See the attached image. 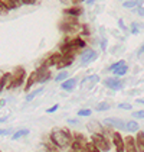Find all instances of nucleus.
Segmentation results:
<instances>
[{"label": "nucleus", "mask_w": 144, "mask_h": 152, "mask_svg": "<svg viewBox=\"0 0 144 152\" xmlns=\"http://www.w3.org/2000/svg\"><path fill=\"white\" fill-rule=\"evenodd\" d=\"M85 45H86L85 41L81 39V38H66L65 42L60 45V54L75 57V54H76L79 49H82Z\"/></svg>", "instance_id": "f257e3e1"}, {"label": "nucleus", "mask_w": 144, "mask_h": 152, "mask_svg": "<svg viewBox=\"0 0 144 152\" xmlns=\"http://www.w3.org/2000/svg\"><path fill=\"white\" fill-rule=\"evenodd\" d=\"M50 140L58 146V148H66L71 146L72 143V135L66 129H53L50 132Z\"/></svg>", "instance_id": "f03ea898"}, {"label": "nucleus", "mask_w": 144, "mask_h": 152, "mask_svg": "<svg viewBox=\"0 0 144 152\" xmlns=\"http://www.w3.org/2000/svg\"><path fill=\"white\" fill-rule=\"evenodd\" d=\"M24 77H26V71L23 67H16L12 72V88L22 86V83L24 81Z\"/></svg>", "instance_id": "7ed1b4c3"}, {"label": "nucleus", "mask_w": 144, "mask_h": 152, "mask_svg": "<svg viewBox=\"0 0 144 152\" xmlns=\"http://www.w3.org/2000/svg\"><path fill=\"white\" fill-rule=\"evenodd\" d=\"M91 142L95 143V146L99 151H102V152L109 151V145H108L107 139H105L102 135H99V133H92V135H91Z\"/></svg>", "instance_id": "20e7f679"}, {"label": "nucleus", "mask_w": 144, "mask_h": 152, "mask_svg": "<svg viewBox=\"0 0 144 152\" xmlns=\"http://www.w3.org/2000/svg\"><path fill=\"white\" fill-rule=\"evenodd\" d=\"M71 152H86V140L82 135H76L71 143Z\"/></svg>", "instance_id": "39448f33"}, {"label": "nucleus", "mask_w": 144, "mask_h": 152, "mask_svg": "<svg viewBox=\"0 0 144 152\" xmlns=\"http://www.w3.org/2000/svg\"><path fill=\"white\" fill-rule=\"evenodd\" d=\"M96 57H98V54H96L94 49H85L84 52L81 54V57H79V61H81L82 65H86V64L95 61Z\"/></svg>", "instance_id": "423d86ee"}, {"label": "nucleus", "mask_w": 144, "mask_h": 152, "mask_svg": "<svg viewBox=\"0 0 144 152\" xmlns=\"http://www.w3.org/2000/svg\"><path fill=\"white\" fill-rule=\"evenodd\" d=\"M36 71H37V83H45L50 78V71L45 64H42Z\"/></svg>", "instance_id": "0eeeda50"}, {"label": "nucleus", "mask_w": 144, "mask_h": 152, "mask_svg": "<svg viewBox=\"0 0 144 152\" xmlns=\"http://www.w3.org/2000/svg\"><path fill=\"white\" fill-rule=\"evenodd\" d=\"M104 86L108 87V88H111V90H120L122 88V86H124V83L118 80V78H107V80H104Z\"/></svg>", "instance_id": "6e6552de"}, {"label": "nucleus", "mask_w": 144, "mask_h": 152, "mask_svg": "<svg viewBox=\"0 0 144 152\" xmlns=\"http://www.w3.org/2000/svg\"><path fill=\"white\" fill-rule=\"evenodd\" d=\"M112 142H114V145H115V152H125L124 139L121 138L120 133H117V132L112 133Z\"/></svg>", "instance_id": "1a4fd4ad"}, {"label": "nucleus", "mask_w": 144, "mask_h": 152, "mask_svg": "<svg viewBox=\"0 0 144 152\" xmlns=\"http://www.w3.org/2000/svg\"><path fill=\"white\" fill-rule=\"evenodd\" d=\"M98 81H99V77L98 75H89V77H86V78H84L81 81V87H84V88H92Z\"/></svg>", "instance_id": "9d476101"}, {"label": "nucleus", "mask_w": 144, "mask_h": 152, "mask_svg": "<svg viewBox=\"0 0 144 152\" xmlns=\"http://www.w3.org/2000/svg\"><path fill=\"white\" fill-rule=\"evenodd\" d=\"M104 122L107 123L108 126H114L117 129H125V123L121 119H118V117H107Z\"/></svg>", "instance_id": "9b49d317"}, {"label": "nucleus", "mask_w": 144, "mask_h": 152, "mask_svg": "<svg viewBox=\"0 0 144 152\" xmlns=\"http://www.w3.org/2000/svg\"><path fill=\"white\" fill-rule=\"evenodd\" d=\"M124 146H125V152H138L137 151V145H135V139L132 136H127L125 138Z\"/></svg>", "instance_id": "f8f14e48"}, {"label": "nucleus", "mask_w": 144, "mask_h": 152, "mask_svg": "<svg viewBox=\"0 0 144 152\" xmlns=\"http://www.w3.org/2000/svg\"><path fill=\"white\" fill-rule=\"evenodd\" d=\"M60 59H62V54H60V52H59V54H53V55H50V57H49V58L46 59L43 64H45L48 68H49V67H56V65L59 64Z\"/></svg>", "instance_id": "ddd939ff"}, {"label": "nucleus", "mask_w": 144, "mask_h": 152, "mask_svg": "<svg viewBox=\"0 0 144 152\" xmlns=\"http://www.w3.org/2000/svg\"><path fill=\"white\" fill-rule=\"evenodd\" d=\"M82 7H79V6H73V7H68V9H65L63 13L65 15H68V16H72V18H79L81 15H82Z\"/></svg>", "instance_id": "4468645a"}, {"label": "nucleus", "mask_w": 144, "mask_h": 152, "mask_svg": "<svg viewBox=\"0 0 144 152\" xmlns=\"http://www.w3.org/2000/svg\"><path fill=\"white\" fill-rule=\"evenodd\" d=\"M72 62H73V57H71V55H63V54H62V59L59 61V64L56 65V68H59V70L66 68V67L71 65Z\"/></svg>", "instance_id": "2eb2a0df"}, {"label": "nucleus", "mask_w": 144, "mask_h": 152, "mask_svg": "<svg viewBox=\"0 0 144 152\" xmlns=\"http://www.w3.org/2000/svg\"><path fill=\"white\" fill-rule=\"evenodd\" d=\"M37 83V71H33V72H30V75H29V78H27V81H26V87H24V90L26 91H29L32 87H33V84Z\"/></svg>", "instance_id": "dca6fc26"}, {"label": "nucleus", "mask_w": 144, "mask_h": 152, "mask_svg": "<svg viewBox=\"0 0 144 152\" xmlns=\"http://www.w3.org/2000/svg\"><path fill=\"white\" fill-rule=\"evenodd\" d=\"M75 86H76V80H75V78H66L65 81L62 83L60 88L65 90V91H71V90H73Z\"/></svg>", "instance_id": "f3484780"}, {"label": "nucleus", "mask_w": 144, "mask_h": 152, "mask_svg": "<svg viewBox=\"0 0 144 152\" xmlns=\"http://www.w3.org/2000/svg\"><path fill=\"white\" fill-rule=\"evenodd\" d=\"M143 3H144V0H124V4H122V7H125V9H132L134 6L140 7Z\"/></svg>", "instance_id": "a211bd4d"}, {"label": "nucleus", "mask_w": 144, "mask_h": 152, "mask_svg": "<svg viewBox=\"0 0 144 152\" xmlns=\"http://www.w3.org/2000/svg\"><path fill=\"white\" fill-rule=\"evenodd\" d=\"M135 145H137V151L144 152V132H141V133H138V135H137Z\"/></svg>", "instance_id": "6ab92c4d"}, {"label": "nucleus", "mask_w": 144, "mask_h": 152, "mask_svg": "<svg viewBox=\"0 0 144 152\" xmlns=\"http://www.w3.org/2000/svg\"><path fill=\"white\" fill-rule=\"evenodd\" d=\"M0 4H3L7 10H13L17 9V4L14 3V0H0Z\"/></svg>", "instance_id": "aec40b11"}, {"label": "nucleus", "mask_w": 144, "mask_h": 152, "mask_svg": "<svg viewBox=\"0 0 144 152\" xmlns=\"http://www.w3.org/2000/svg\"><path fill=\"white\" fill-rule=\"evenodd\" d=\"M125 129L128 132H137L138 130V123L137 122H127L125 123Z\"/></svg>", "instance_id": "412c9836"}, {"label": "nucleus", "mask_w": 144, "mask_h": 152, "mask_svg": "<svg viewBox=\"0 0 144 152\" xmlns=\"http://www.w3.org/2000/svg\"><path fill=\"white\" fill-rule=\"evenodd\" d=\"M40 93H43V88H37V90H35V91L29 93L27 96H26V102H32V100L35 99L36 96H39Z\"/></svg>", "instance_id": "4be33fe9"}, {"label": "nucleus", "mask_w": 144, "mask_h": 152, "mask_svg": "<svg viewBox=\"0 0 144 152\" xmlns=\"http://www.w3.org/2000/svg\"><path fill=\"white\" fill-rule=\"evenodd\" d=\"M27 133H29V130H27V129H20V130H17V132L13 135L12 139L16 140V139H19V138H22V136H26Z\"/></svg>", "instance_id": "5701e85b"}, {"label": "nucleus", "mask_w": 144, "mask_h": 152, "mask_svg": "<svg viewBox=\"0 0 144 152\" xmlns=\"http://www.w3.org/2000/svg\"><path fill=\"white\" fill-rule=\"evenodd\" d=\"M127 70H128V68H127V65L124 64V65H121L120 68H117V70L112 71V72H114V75H118V77H120V75H124V74L127 72Z\"/></svg>", "instance_id": "b1692460"}, {"label": "nucleus", "mask_w": 144, "mask_h": 152, "mask_svg": "<svg viewBox=\"0 0 144 152\" xmlns=\"http://www.w3.org/2000/svg\"><path fill=\"white\" fill-rule=\"evenodd\" d=\"M86 152H101V151L96 148L94 142H86Z\"/></svg>", "instance_id": "393cba45"}, {"label": "nucleus", "mask_w": 144, "mask_h": 152, "mask_svg": "<svg viewBox=\"0 0 144 152\" xmlns=\"http://www.w3.org/2000/svg\"><path fill=\"white\" fill-rule=\"evenodd\" d=\"M66 78H68V72H66V71H62V72H59V74L56 75L55 80H56V81H65Z\"/></svg>", "instance_id": "a878e982"}, {"label": "nucleus", "mask_w": 144, "mask_h": 152, "mask_svg": "<svg viewBox=\"0 0 144 152\" xmlns=\"http://www.w3.org/2000/svg\"><path fill=\"white\" fill-rule=\"evenodd\" d=\"M46 149H48V152H60V151H59V148H58V146H56V145H55L53 142H52V143H48V145H46Z\"/></svg>", "instance_id": "bb28decb"}, {"label": "nucleus", "mask_w": 144, "mask_h": 152, "mask_svg": "<svg viewBox=\"0 0 144 152\" xmlns=\"http://www.w3.org/2000/svg\"><path fill=\"white\" fill-rule=\"evenodd\" d=\"M108 109H109V104H108V103H99V104L96 106V110H98V112H105Z\"/></svg>", "instance_id": "cd10ccee"}, {"label": "nucleus", "mask_w": 144, "mask_h": 152, "mask_svg": "<svg viewBox=\"0 0 144 152\" xmlns=\"http://www.w3.org/2000/svg\"><path fill=\"white\" fill-rule=\"evenodd\" d=\"M124 64H125V61H122V59H121V61H118V62H115V64H112V65L109 67V70H111V71H115V70H117V68H120L121 65H124Z\"/></svg>", "instance_id": "c85d7f7f"}, {"label": "nucleus", "mask_w": 144, "mask_h": 152, "mask_svg": "<svg viewBox=\"0 0 144 152\" xmlns=\"http://www.w3.org/2000/svg\"><path fill=\"white\" fill-rule=\"evenodd\" d=\"M4 86H6V74H3L0 77V93L4 90Z\"/></svg>", "instance_id": "c756f323"}, {"label": "nucleus", "mask_w": 144, "mask_h": 152, "mask_svg": "<svg viewBox=\"0 0 144 152\" xmlns=\"http://www.w3.org/2000/svg\"><path fill=\"white\" fill-rule=\"evenodd\" d=\"M132 117H137V119H144V110H138V112H134Z\"/></svg>", "instance_id": "7c9ffc66"}, {"label": "nucleus", "mask_w": 144, "mask_h": 152, "mask_svg": "<svg viewBox=\"0 0 144 152\" xmlns=\"http://www.w3.org/2000/svg\"><path fill=\"white\" fill-rule=\"evenodd\" d=\"M78 116H91V110H88V109L79 110V112H78Z\"/></svg>", "instance_id": "2f4dec72"}, {"label": "nucleus", "mask_w": 144, "mask_h": 152, "mask_svg": "<svg viewBox=\"0 0 144 152\" xmlns=\"http://www.w3.org/2000/svg\"><path fill=\"white\" fill-rule=\"evenodd\" d=\"M22 1V4H36V3H39V0H20Z\"/></svg>", "instance_id": "473e14b6"}, {"label": "nucleus", "mask_w": 144, "mask_h": 152, "mask_svg": "<svg viewBox=\"0 0 144 152\" xmlns=\"http://www.w3.org/2000/svg\"><path fill=\"white\" fill-rule=\"evenodd\" d=\"M59 109V104H55V106H52V107H49L48 110H46V113H53V112H56Z\"/></svg>", "instance_id": "72a5a7b5"}, {"label": "nucleus", "mask_w": 144, "mask_h": 152, "mask_svg": "<svg viewBox=\"0 0 144 152\" xmlns=\"http://www.w3.org/2000/svg\"><path fill=\"white\" fill-rule=\"evenodd\" d=\"M131 34H138V25L137 23L131 25Z\"/></svg>", "instance_id": "f704fd0d"}, {"label": "nucleus", "mask_w": 144, "mask_h": 152, "mask_svg": "<svg viewBox=\"0 0 144 152\" xmlns=\"http://www.w3.org/2000/svg\"><path fill=\"white\" fill-rule=\"evenodd\" d=\"M118 107H120V109H127V110H130V109H131V104H128V103H121V104H118Z\"/></svg>", "instance_id": "c9c22d12"}, {"label": "nucleus", "mask_w": 144, "mask_h": 152, "mask_svg": "<svg viewBox=\"0 0 144 152\" xmlns=\"http://www.w3.org/2000/svg\"><path fill=\"white\" fill-rule=\"evenodd\" d=\"M10 132H12V129H0V135H7Z\"/></svg>", "instance_id": "e433bc0d"}, {"label": "nucleus", "mask_w": 144, "mask_h": 152, "mask_svg": "<svg viewBox=\"0 0 144 152\" xmlns=\"http://www.w3.org/2000/svg\"><path fill=\"white\" fill-rule=\"evenodd\" d=\"M7 12H9V10H7L3 4H0V15H4V13H7Z\"/></svg>", "instance_id": "4c0bfd02"}, {"label": "nucleus", "mask_w": 144, "mask_h": 152, "mask_svg": "<svg viewBox=\"0 0 144 152\" xmlns=\"http://www.w3.org/2000/svg\"><path fill=\"white\" fill-rule=\"evenodd\" d=\"M137 13H138L140 16H144V7H138V9H137Z\"/></svg>", "instance_id": "58836bf2"}, {"label": "nucleus", "mask_w": 144, "mask_h": 152, "mask_svg": "<svg viewBox=\"0 0 144 152\" xmlns=\"http://www.w3.org/2000/svg\"><path fill=\"white\" fill-rule=\"evenodd\" d=\"M101 48H102V49H105V48H107V39H102V42H101Z\"/></svg>", "instance_id": "ea45409f"}, {"label": "nucleus", "mask_w": 144, "mask_h": 152, "mask_svg": "<svg viewBox=\"0 0 144 152\" xmlns=\"http://www.w3.org/2000/svg\"><path fill=\"white\" fill-rule=\"evenodd\" d=\"M118 25H120V28H121V29H122V31H125V29H127V28L124 26V22H122L121 19H120V20H118Z\"/></svg>", "instance_id": "a19ab883"}, {"label": "nucleus", "mask_w": 144, "mask_h": 152, "mask_svg": "<svg viewBox=\"0 0 144 152\" xmlns=\"http://www.w3.org/2000/svg\"><path fill=\"white\" fill-rule=\"evenodd\" d=\"M82 1H85V0H71V3H73V4H79Z\"/></svg>", "instance_id": "79ce46f5"}, {"label": "nucleus", "mask_w": 144, "mask_h": 152, "mask_svg": "<svg viewBox=\"0 0 144 152\" xmlns=\"http://www.w3.org/2000/svg\"><path fill=\"white\" fill-rule=\"evenodd\" d=\"M94 1H95V0H85L86 4H94Z\"/></svg>", "instance_id": "37998d69"}, {"label": "nucleus", "mask_w": 144, "mask_h": 152, "mask_svg": "<svg viewBox=\"0 0 144 152\" xmlns=\"http://www.w3.org/2000/svg\"><path fill=\"white\" fill-rule=\"evenodd\" d=\"M137 103H141V104H144V99H137Z\"/></svg>", "instance_id": "c03bdc74"}, {"label": "nucleus", "mask_w": 144, "mask_h": 152, "mask_svg": "<svg viewBox=\"0 0 144 152\" xmlns=\"http://www.w3.org/2000/svg\"><path fill=\"white\" fill-rule=\"evenodd\" d=\"M141 51H143V52H144V45H143V48H141Z\"/></svg>", "instance_id": "a18cd8bd"}]
</instances>
